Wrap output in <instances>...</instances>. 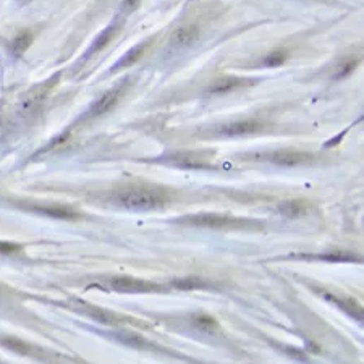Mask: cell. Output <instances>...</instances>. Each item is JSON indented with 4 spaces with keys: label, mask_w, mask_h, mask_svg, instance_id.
I'll use <instances>...</instances> for the list:
<instances>
[{
    "label": "cell",
    "mask_w": 364,
    "mask_h": 364,
    "mask_svg": "<svg viewBox=\"0 0 364 364\" xmlns=\"http://www.w3.org/2000/svg\"><path fill=\"white\" fill-rule=\"evenodd\" d=\"M180 223H187V225L194 227H206V228H238L245 227L246 222L240 221L237 217H228L221 214H198L183 217L178 221Z\"/></svg>",
    "instance_id": "7a4b0ae2"
},
{
    "label": "cell",
    "mask_w": 364,
    "mask_h": 364,
    "mask_svg": "<svg viewBox=\"0 0 364 364\" xmlns=\"http://www.w3.org/2000/svg\"><path fill=\"white\" fill-rule=\"evenodd\" d=\"M80 311L85 312V315H88L89 317H93L94 321H98L100 324H109V326H115V324H119V321H122L120 316H117L110 311H105V310H102V307L83 305Z\"/></svg>",
    "instance_id": "7c38bea8"
},
{
    "label": "cell",
    "mask_w": 364,
    "mask_h": 364,
    "mask_svg": "<svg viewBox=\"0 0 364 364\" xmlns=\"http://www.w3.org/2000/svg\"><path fill=\"white\" fill-rule=\"evenodd\" d=\"M321 295L326 298L330 303L337 305L341 311H345L346 315H350L353 319H356L358 322H363V307L356 303V301L353 300H346V298H339V296L335 295H330L327 291H321Z\"/></svg>",
    "instance_id": "9c48e42d"
},
{
    "label": "cell",
    "mask_w": 364,
    "mask_h": 364,
    "mask_svg": "<svg viewBox=\"0 0 364 364\" xmlns=\"http://www.w3.org/2000/svg\"><path fill=\"white\" fill-rule=\"evenodd\" d=\"M172 285L178 290H199V288H207L209 285L207 282H204L203 278L199 277H184V278H178V280H173Z\"/></svg>",
    "instance_id": "e0dca14e"
},
{
    "label": "cell",
    "mask_w": 364,
    "mask_h": 364,
    "mask_svg": "<svg viewBox=\"0 0 364 364\" xmlns=\"http://www.w3.org/2000/svg\"><path fill=\"white\" fill-rule=\"evenodd\" d=\"M249 85L251 81L248 80H242V78H237V76H225L211 88V93H225V91H232V89H238L242 86H249Z\"/></svg>",
    "instance_id": "9a60e30c"
},
{
    "label": "cell",
    "mask_w": 364,
    "mask_h": 364,
    "mask_svg": "<svg viewBox=\"0 0 364 364\" xmlns=\"http://www.w3.org/2000/svg\"><path fill=\"white\" fill-rule=\"evenodd\" d=\"M33 42V33L30 31H21L12 39V44H10V50L15 57H20L23 55L28 49H30Z\"/></svg>",
    "instance_id": "2e32d148"
},
{
    "label": "cell",
    "mask_w": 364,
    "mask_h": 364,
    "mask_svg": "<svg viewBox=\"0 0 364 364\" xmlns=\"http://www.w3.org/2000/svg\"><path fill=\"white\" fill-rule=\"evenodd\" d=\"M149 42H151V41H144L143 44H138V46H134L131 50H128V52H127L125 55H123V57H122L119 61H117L114 69H112V71H120V70H123V69H127V66L136 64L138 59L141 57V55L144 54L146 47L149 46Z\"/></svg>",
    "instance_id": "4fadbf2b"
},
{
    "label": "cell",
    "mask_w": 364,
    "mask_h": 364,
    "mask_svg": "<svg viewBox=\"0 0 364 364\" xmlns=\"http://www.w3.org/2000/svg\"><path fill=\"white\" fill-rule=\"evenodd\" d=\"M21 251V246L20 245H15V243H0V253L2 254H15Z\"/></svg>",
    "instance_id": "cb8c5ba5"
},
{
    "label": "cell",
    "mask_w": 364,
    "mask_h": 364,
    "mask_svg": "<svg viewBox=\"0 0 364 364\" xmlns=\"http://www.w3.org/2000/svg\"><path fill=\"white\" fill-rule=\"evenodd\" d=\"M117 339L120 341H123L125 345H130L134 346V348H143V346H148L149 344L146 341L141 335H136V334H127V332H119L117 334Z\"/></svg>",
    "instance_id": "d6986e66"
},
{
    "label": "cell",
    "mask_w": 364,
    "mask_h": 364,
    "mask_svg": "<svg viewBox=\"0 0 364 364\" xmlns=\"http://www.w3.org/2000/svg\"><path fill=\"white\" fill-rule=\"evenodd\" d=\"M39 214L55 217V218H76L78 212L71 209L70 206H60V204H50V206H35L33 207Z\"/></svg>",
    "instance_id": "8fae6325"
},
{
    "label": "cell",
    "mask_w": 364,
    "mask_h": 364,
    "mask_svg": "<svg viewBox=\"0 0 364 364\" xmlns=\"http://www.w3.org/2000/svg\"><path fill=\"white\" fill-rule=\"evenodd\" d=\"M267 160L272 164L282 167H295L301 164H310L312 160L311 153H300V151H276V153L269 154Z\"/></svg>",
    "instance_id": "8992f818"
},
{
    "label": "cell",
    "mask_w": 364,
    "mask_h": 364,
    "mask_svg": "<svg viewBox=\"0 0 364 364\" xmlns=\"http://www.w3.org/2000/svg\"><path fill=\"white\" fill-rule=\"evenodd\" d=\"M170 162L177 165H182V167H187V169H192V167H196V169H201V167L206 165V162L201 160L198 158V154H180V155H175Z\"/></svg>",
    "instance_id": "ac0fdd59"
},
{
    "label": "cell",
    "mask_w": 364,
    "mask_h": 364,
    "mask_svg": "<svg viewBox=\"0 0 364 364\" xmlns=\"http://www.w3.org/2000/svg\"><path fill=\"white\" fill-rule=\"evenodd\" d=\"M285 59H287V52H283V50H276V52L269 54L264 59V65L266 66H278L283 64Z\"/></svg>",
    "instance_id": "7402d4cb"
},
{
    "label": "cell",
    "mask_w": 364,
    "mask_h": 364,
    "mask_svg": "<svg viewBox=\"0 0 364 364\" xmlns=\"http://www.w3.org/2000/svg\"><path fill=\"white\" fill-rule=\"evenodd\" d=\"M199 37V30L196 25H187L182 26L175 30L172 37H170V44L173 47L182 49V47H188L192 46L193 42H196V39Z\"/></svg>",
    "instance_id": "ba28073f"
},
{
    "label": "cell",
    "mask_w": 364,
    "mask_h": 364,
    "mask_svg": "<svg viewBox=\"0 0 364 364\" xmlns=\"http://www.w3.org/2000/svg\"><path fill=\"white\" fill-rule=\"evenodd\" d=\"M307 211V204L305 201H285L278 206V212L287 218H298L305 216Z\"/></svg>",
    "instance_id": "5bb4252c"
},
{
    "label": "cell",
    "mask_w": 364,
    "mask_h": 364,
    "mask_svg": "<svg viewBox=\"0 0 364 364\" xmlns=\"http://www.w3.org/2000/svg\"><path fill=\"white\" fill-rule=\"evenodd\" d=\"M117 203L125 209L131 211H151L159 209L167 203L164 193L148 188H130L117 194Z\"/></svg>",
    "instance_id": "6da1fadb"
},
{
    "label": "cell",
    "mask_w": 364,
    "mask_h": 364,
    "mask_svg": "<svg viewBox=\"0 0 364 364\" xmlns=\"http://www.w3.org/2000/svg\"><path fill=\"white\" fill-rule=\"evenodd\" d=\"M2 344H4L5 346H8L10 350H15V351L21 353V355H31V350L28 348V345L23 344V341H21V340H16V339H4Z\"/></svg>",
    "instance_id": "44dd1931"
},
{
    "label": "cell",
    "mask_w": 364,
    "mask_h": 364,
    "mask_svg": "<svg viewBox=\"0 0 364 364\" xmlns=\"http://www.w3.org/2000/svg\"><path fill=\"white\" fill-rule=\"evenodd\" d=\"M139 4H141V0H123L120 7L122 15H131L139 7Z\"/></svg>",
    "instance_id": "603a6c76"
},
{
    "label": "cell",
    "mask_w": 364,
    "mask_h": 364,
    "mask_svg": "<svg viewBox=\"0 0 364 364\" xmlns=\"http://www.w3.org/2000/svg\"><path fill=\"white\" fill-rule=\"evenodd\" d=\"M356 66V61H346V64H344V66H341V70L337 73V78H344L348 75V73H351V70L355 69Z\"/></svg>",
    "instance_id": "d4e9b609"
},
{
    "label": "cell",
    "mask_w": 364,
    "mask_h": 364,
    "mask_svg": "<svg viewBox=\"0 0 364 364\" xmlns=\"http://www.w3.org/2000/svg\"><path fill=\"white\" fill-rule=\"evenodd\" d=\"M194 324H196V326H199L203 330H206V332H214V330H217L216 319H212L211 316H206V315L196 316Z\"/></svg>",
    "instance_id": "ffe728a7"
},
{
    "label": "cell",
    "mask_w": 364,
    "mask_h": 364,
    "mask_svg": "<svg viewBox=\"0 0 364 364\" xmlns=\"http://www.w3.org/2000/svg\"><path fill=\"white\" fill-rule=\"evenodd\" d=\"M125 88H127V81H123V83H120L119 86L109 89L107 93L102 94V96H100L96 100V102L93 104V107L86 112L83 119H93V117H99V115L107 114V112L114 109L117 102H119L122 94L125 93Z\"/></svg>",
    "instance_id": "277c9868"
},
{
    "label": "cell",
    "mask_w": 364,
    "mask_h": 364,
    "mask_svg": "<svg viewBox=\"0 0 364 364\" xmlns=\"http://www.w3.org/2000/svg\"><path fill=\"white\" fill-rule=\"evenodd\" d=\"M55 80H57V78H55ZM54 81L52 83L46 81V83H42V85L33 88V91L28 93L26 98L21 100V104H20V115L25 117V115L35 114L36 109L42 104V100L46 99L49 89L52 88V85H54Z\"/></svg>",
    "instance_id": "5b68a950"
},
{
    "label": "cell",
    "mask_w": 364,
    "mask_h": 364,
    "mask_svg": "<svg viewBox=\"0 0 364 364\" xmlns=\"http://www.w3.org/2000/svg\"><path fill=\"white\" fill-rule=\"evenodd\" d=\"M262 125L256 120H242V122H233L228 125H223L218 128V134L222 136H243V134H251L256 131H261Z\"/></svg>",
    "instance_id": "52a82bcc"
},
{
    "label": "cell",
    "mask_w": 364,
    "mask_h": 364,
    "mask_svg": "<svg viewBox=\"0 0 364 364\" xmlns=\"http://www.w3.org/2000/svg\"><path fill=\"white\" fill-rule=\"evenodd\" d=\"M109 285L110 288L122 291V293H159V291H164V287L158 283L133 277H114L109 280Z\"/></svg>",
    "instance_id": "3957f363"
},
{
    "label": "cell",
    "mask_w": 364,
    "mask_h": 364,
    "mask_svg": "<svg viewBox=\"0 0 364 364\" xmlns=\"http://www.w3.org/2000/svg\"><path fill=\"white\" fill-rule=\"evenodd\" d=\"M119 30H120L119 21H114V23L105 28V30L100 33V35L96 39H94V42L91 44V47L88 49V52L85 54V57H83V60L93 57L94 54H98L99 50H102L112 41V37L117 35V31H119Z\"/></svg>",
    "instance_id": "30bf717a"
}]
</instances>
